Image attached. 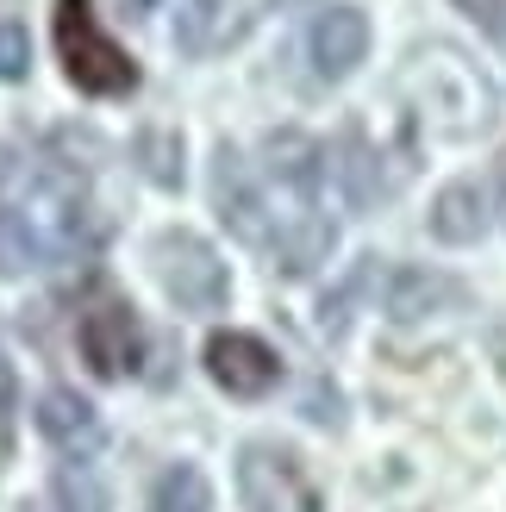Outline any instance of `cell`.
<instances>
[{"label":"cell","mask_w":506,"mask_h":512,"mask_svg":"<svg viewBox=\"0 0 506 512\" xmlns=\"http://www.w3.org/2000/svg\"><path fill=\"white\" fill-rule=\"evenodd\" d=\"M25 69H32V38L13 13H0V82H25Z\"/></svg>","instance_id":"d6986e66"},{"label":"cell","mask_w":506,"mask_h":512,"mask_svg":"<svg viewBox=\"0 0 506 512\" xmlns=\"http://www.w3.org/2000/svg\"><path fill=\"white\" fill-rule=\"evenodd\" d=\"M44 263H50V244L38 232L32 207H0V275H25Z\"/></svg>","instance_id":"2e32d148"},{"label":"cell","mask_w":506,"mask_h":512,"mask_svg":"<svg viewBox=\"0 0 506 512\" xmlns=\"http://www.w3.org/2000/svg\"><path fill=\"white\" fill-rule=\"evenodd\" d=\"M244 32H250L244 0H182L175 25H169V38H175L182 57H219V50H232Z\"/></svg>","instance_id":"ba28073f"},{"label":"cell","mask_w":506,"mask_h":512,"mask_svg":"<svg viewBox=\"0 0 506 512\" xmlns=\"http://www.w3.org/2000/svg\"><path fill=\"white\" fill-rule=\"evenodd\" d=\"M463 7H469L475 19H482V25H494V32L506 25V19H500V0H463Z\"/></svg>","instance_id":"603a6c76"},{"label":"cell","mask_w":506,"mask_h":512,"mask_svg":"<svg viewBox=\"0 0 506 512\" xmlns=\"http://www.w3.org/2000/svg\"><path fill=\"white\" fill-rule=\"evenodd\" d=\"M57 500H63V512H107V494L82 475V463L57 475Z\"/></svg>","instance_id":"44dd1931"},{"label":"cell","mask_w":506,"mask_h":512,"mask_svg":"<svg viewBox=\"0 0 506 512\" xmlns=\"http://www.w3.org/2000/svg\"><path fill=\"white\" fill-rule=\"evenodd\" d=\"M238 500L244 512H325L313 475L288 444H244L238 450Z\"/></svg>","instance_id":"277c9868"},{"label":"cell","mask_w":506,"mask_h":512,"mask_svg":"<svg viewBox=\"0 0 506 512\" xmlns=\"http://www.w3.org/2000/svg\"><path fill=\"white\" fill-rule=\"evenodd\" d=\"M307 57H313V69L325 75V82H338V75H350L363 57H369V19H363V7H319L313 13V25H307Z\"/></svg>","instance_id":"9c48e42d"},{"label":"cell","mask_w":506,"mask_h":512,"mask_svg":"<svg viewBox=\"0 0 506 512\" xmlns=\"http://www.w3.org/2000/svg\"><path fill=\"white\" fill-rule=\"evenodd\" d=\"M150 269H157L163 294L182 306V313H219L225 294H232V269H225V256L200 232H182V225L150 238Z\"/></svg>","instance_id":"3957f363"},{"label":"cell","mask_w":506,"mask_h":512,"mask_svg":"<svg viewBox=\"0 0 506 512\" xmlns=\"http://www.w3.org/2000/svg\"><path fill=\"white\" fill-rule=\"evenodd\" d=\"M150 512H213V481L194 463H175V469L157 475V488H150Z\"/></svg>","instance_id":"ac0fdd59"},{"label":"cell","mask_w":506,"mask_h":512,"mask_svg":"<svg viewBox=\"0 0 506 512\" xmlns=\"http://www.w3.org/2000/svg\"><path fill=\"white\" fill-rule=\"evenodd\" d=\"M213 207H219L225 232H232L238 244H257V250L275 244V225H282V219L269 213L257 169H250L232 144H219V150H213Z\"/></svg>","instance_id":"8992f818"},{"label":"cell","mask_w":506,"mask_h":512,"mask_svg":"<svg viewBox=\"0 0 506 512\" xmlns=\"http://www.w3.org/2000/svg\"><path fill=\"white\" fill-rule=\"evenodd\" d=\"M75 350H82V363L100 375V381H119L144 363V325L132 313V300L119 294H100L82 319H75Z\"/></svg>","instance_id":"5b68a950"},{"label":"cell","mask_w":506,"mask_h":512,"mask_svg":"<svg viewBox=\"0 0 506 512\" xmlns=\"http://www.w3.org/2000/svg\"><path fill=\"white\" fill-rule=\"evenodd\" d=\"M0 182H7V157H0Z\"/></svg>","instance_id":"cb8c5ba5"},{"label":"cell","mask_w":506,"mask_h":512,"mask_svg":"<svg viewBox=\"0 0 506 512\" xmlns=\"http://www.w3.org/2000/svg\"><path fill=\"white\" fill-rule=\"evenodd\" d=\"M138 7H157V0H138Z\"/></svg>","instance_id":"d4e9b609"},{"label":"cell","mask_w":506,"mask_h":512,"mask_svg":"<svg viewBox=\"0 0 506 512\" xmlns=\"http://www.w3.org/2000/svg\"><path fill=\"white\" fill-rule=\"evenodd\" d=\"M300 413H307L313 425H344V394L332 388V381H307V400H300Z\"/></svg>","instance_id":"7402d4cb"},{"label":"cell","mask_w":506,"mask_h":512,"mask_svg":"<svg viewBox=\"0 0 506 512\" xmlns=\"http://www.w3.org/2000/svg\"><path fill=\"white\" fill-rule=\"evenodd\" d=\"M338 182H344V200L350 207H375L394 182L382 175V150L369 144L363 125H350V132L338 138Z\"/></svg>","instance_id":"9a60e30c"},{"label":"cell","mask_w":506,"mask_h":512,"mask_svg":"<svg viewBox=\"0 0 506 512\" xmlns=\"http://www.w3.org/2000/svg\"><path fill=\"white\" fill-rule=\"evenodd\" d=\"M407 88L419 100V119H432L444 138H475V132H488L494 113H500L494 82L450 44H425L419 50L413 69H407Z\"/></svg>","instance_id":"6da1fadb"},{"label":"cell","mask_w":506,"mask_h":512,"mask_svg":"<svg viewBox=\"0 0 506 512\" xmlns=\"http://www.w3.org/2000/svg\"><path fill=\"white\" fill-rule=\"evenodd\" d=\"M132 163L150 188H182V132L175 125H144L132 138Z\"/></svg>","instance_id":"e0dca14e"},{"label":"cell","mask_w":506,"mask_h":512,"mask_svg":"<svg viewBox=\"0 0 506 512\" xmlns=\"http://www.w3.org/2000/svg\"><path fill=\"white\" fill-rule=\"evenodd\" d=\"M425 225H432L438 244H475L488 232V188L482 182H444Z\"/></svg>","instance_id":"5bb4252c"},{"label":"cell","mask_w":506,"mask_h":512,"mask_svg":"<svg viewBox=\"0 0 506 512\" xmlns=\"http://www.w3.org/2000/svg\"><path fill=\"white\" fill-rule=\"evenodd\" d=\"M263 175H269V182H282V188H294V194L313 207V194H319V182H325V150H319V138L294 132V125L269 132V138H263Z\"/></svg>","instance_id":"7c38bea8"},{"label":"cell","mask_w":506,"mask_h":512,"mask_svg":"<svg viewBox=\"0 0 506 512\" xmlns=\"http://www.w3.org/2000/svg\"><path fill=\"white\" fill-rule=\"evenodd\" d=\"M332 244H338V225L325 219V213H313V207H300V213H288L282 225H275V244H269L275 263H269V269H282V275H313L325 256H332Z\"/></svg>","instance_id":"4fadbf2b"},{"label":"cell","mask_w":506,"mask_h":512,"mask_svg":"<svg viewBox=\"0 0 506 512\" xmlns=\"http://www.w3.org/2000/svg\"><path fill=\"white\" fill-rule=\"evenodd\" d=\"M50 38H57V63L82 94H132L138 88V63L125 50L88 0H57L50 7Z\"/></svg>","instance_id":"7a4b0ae2"},{"label":"cell","mask_w":506,"mask_h":512,"mask_svg":"<svg viewBox=\"0 0 506 512\" xmlns=\"http://www.w3.org/2000/svg\"><path fill=\"white\" fill-rule=\"evenodd\" d=\"M463 281L457 275H438V269H419V263H400L388 275V288H382V306H388V319L400 325H419V319H432V313H450V306H463Z\"/></svg>","instance_id":"8fae6325"},{"label":"cell","mask_w":506,"mask_h":512,"mask_svg":"<svg viewBox=\"0 0 506 512\" xmlns=\"http://www.w3.org/2000/svg\"><path fill=\"white\" fill-rule=\"evenodd\" d=\"M13 438H19V381H13V363L0 356V469L13 456Z\"/></svg>","instance_id":"ffe728a7"},{"label":"cell","mask_w":506,"mask_h":512,"mask_svg":"<svg viewBox=\"0 0 506 512\" xmlns=\"http://www.w3.org/2000/svg\"><path fill=\"white\" fill-rule=\"evenodd\" d=\"M38 431H44V444L50 450H63L69 463H88V456L100 450V413H94V400L88 394H75V388H44L38 400Z\"/></svg>","instance_id":"30bf717a"},{"label":"cell","mask_w":506,"mask_h":512,"mask_svg":"<svg viewBox=\"0 0 506 512\" xmlns=\"http://www.w3.org/2000/svg\"><path fill=\"white\" fill-rule=\"evenodd\" d=\"M207 375L225 394L257 400V394H269L275 381H282V356H275L257 331H213L207 338Z\"/></svg>","instance_id":"52a82bcc"}]
</instances>
